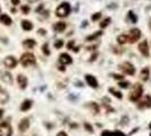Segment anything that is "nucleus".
I'll return each instance as SVG.
<instances>
[{
    "instance_id": "obj_1",
    "label": "nucleus",
    "mask_w": 151,
    "mask_h": 136,
    "mask_svg": "<svg viewBox=\"0 0 151 136\" xmlns=\"http://www.w3.org/2000/svg\"><path fill=\"white\" fill-rule=\"evenodd\" d=\"M142 94H143V87H142L141 84L136 83V84H134V86H133V89H132V91L130 93V100L134 102L139 101L141 99Z\"/></svg>"
},
{
    "instance_id": "obj_2",
    "label": "nucleus",
    "mask_w": 151,
    "mask_h": 136,
    "mask_svg": "<svg viewBox=\"0 0 151 136\" xmlns=\"http://www.w3.org/2000/svg\"><path fill=\"white\" fill-rule=\"evenodd\" d=\"M69 13H70V6L68 2H62L56 9V15L58 17H66L68 16Z\"/></svg>"
},
{
    "instance_id": "obj_3",
    "label": "nucleus",
    "mask_w": 151,
    "mask_h": 136,
    "mask_svg": "<svg viewBox=\"0 0 151 136\" xmlns=\"http://www.w3.org/2000/svg\"><path fill=\"white\" fill-rule=\"evenodd\" d=\"M21 64H22L24 67L34 65V64H35V57H34V55H33V53H30V52L22 55V57H21Z\"/></svg>"
},
{
    "instance_id": "obj_4",
    "label": "nucleus",
    "mask_w": 151,
    "mask_h": 136,
    "mask_svg": "<svg viewBox=\"0 0 151 136\" xmlns=\"http://www.w3.org/2000/svg\"><path fill=\"white\" fill-rule=\"evenodd\" d=\"M11 134H13V129L9 123L7 121L1 123L0 124V136H11Z\"/></svg>"
},
{
    "instance_id": "obj_5",
    "label": "nucleus",
    "mask_w": 151,
    "mask_h": 136,
    "mask_svg": "<svg viewBox=\"0 0 151 136\" xmlns=\"http://www.w3.org/2000/svg\"><path fill=\"white\" fill-rule=\"evenodd\" d=\"M119 69H121L124 74H126V75H134L135 74V68H134V66L131 63H127V61L119 65Z\"/></svg>"
},
{
    "instance_id": "obj_6",
    "label": "nucleus",
    "mask_w": 151,
    "mask_h": 136,
    "mask_svg": "<svg viewBox=\"0 0 151 136\" xmlns=\"http://www.w3.org/2000/svg\"><path fill=\"white\" fill-rule=\"evenodd\" d=\"M127 37H128V42L130 43H135L141 37V31L139 29H133V30L130 31Z\"/></svg>"
},
{
    "instance_id": "obj_7",
    "label": "nucleus",
    "mask_w": 151,
    "mask_h": 136,
    "mask_svg": "<svg viewBox=\"0 0 151 136\" xmlns=\"http://www.w3.org/2000/svg\"><path fill=\"white\" fill-rule=\"evenodd\" d=\"M3 64H5V66H6L7 68H15L16 67V65H17V60H16L15 57H13V56H8V57L5 58Z\"/></svg>"
},
{
    "instance_id": "obj_8",
    "label": "nucleus",
    "mask_w": 151,
    "mask_h": 136,
    "mask_svg": "<svg viewBox=\"0 0 151 136\" xmlns=\"http://www.w3.org/2000/svg\"><path fill=\"white\" fill-rule=\"evenodd\" d=\"M139 50H140V52L144 56V57H149V55H150V52H149V47H148V42L144 40V41H142L140 44H139Z\"/></svg>"
},
{
    "instance_id": "obj_9",
    "label": "nucleus",
    "mask_w": 151,
    "mask_h": 136,
    "mask_svg": "<svg viewBox=\"0 0 151 136\" xmlns=\"http://www.w3.org/2000/svg\"><path fill=\"white\" fill-rule=\"evenodd\" d=\"M29 127H30V120L28 119V118H24V119H22L21 121H19V124H18V129H19V132H26L28 129H29Z\"/></svg>"
},
{
    "instance_id": "obj_10",
    "label": "nucleus",
    "mask_w": 151,
    "mask_h": 136,
    "mask_svg": "<svg viewBox=\"0 0 151 136\" xmlns=\"http://www.w3.org/2000/svg\"><path fill=\"white\" fill-rule=\"evenodd\" d=\"M72 61H73V59L68 53H61L59 56V63L61 65H69V64H72Z\"/></svg>"
},
{
    "instance_id": "obj_11",
    "label": "nucleus",
    "mask_w": 151,
    "mask_h": 136,
    "mask_svg": "<svg viewBox=\"0 0 151 136\" xmlns=\"http://www.w3.org/2000/svg\"><path fill=\"white\" fill-rule=\"evenodd\" d=\"M85 81H87V83L90 85L91 87H93V89L98 87V81L92 75H85Z\"/></svg>"
},
{
    "instance_id": "obj_12",
    "label": "nucleus",
    "mask_w": 151,
    "mask_h": 136,
    "mask_svg": "<svg viewBox=\"0 0 151 136\" xmlns=\"http://www.w3.org/2000/svg\"><path fill=\"white\" fill-rule=\"evenodd\" d=\"M17 83L21 89H25L28 86V78L24 75H18L17 76Z\"/></svg>"
},
{
    "instance_id": "obj_13",
    "label": "nucleus",
    "mask_w": 151,
    "mask_h": 136,
    "mask_svg": "<svg viewBox=\"0 0 151 136\" xmlns=\"http://www.w3.org/2000/svg\"><path fill=\"white\" fill-rule=\"evenodd\" d=\"M139 108H151V97L150 95H146L144 99L140 102Z\"/></svg>"
},
{
    "instance_id": "obj_14",
    "label": "nucleus",
    "mask_w": 151,
    "mask_h": 136,
    "mask_svg": "<svg viewBox=\"0 0 151 136\" xmlns=\"http://www.w3.org/2000/svg\"><path fill=\"white\" fill-rule=\"evenodd\" d=\"M1 79H2L5 83H7V84H11V83H13V77H11V75H10L9 73H7V71L1 73Z\"/></svg>"
},
{
    "instance_id": "obj_15",
    "label": "nucleus",
    "mask_w": 151,
    "mask_h": 136,
    "mask_svg": "<svg viewBox=\"0 0 151 136\" xmlns=\"http://www.w3.org/2000/svg\"><path fill=\"white\" fill-rule=\"evenodd\" d=\"M65 29H66V23H64V22H58V23H56V24L54 25V30H55L57 33L64 32Z\"/></svg>"
},
{
    "instance_id": "obj_16",
    "label": "nucleus",
    "mask_w": 151,
    "mask_h": 136,
    "mask_svg": "<svg viewBox=\"0 0 151 136\" xmlns=\"http://www.w3.org/2000/svg\"><path fill=\"white\" fill-rule=\"evenodd\" d=\"M140 77H141V79L142 81H148L149 79V77H150V70H149V68L146 67L143 68L142 70H141V74H140Z\"/></svg>"
},
{
    "instance_id": "obj_17",
    "label": "nucleus",
    "mask_w": 151,
    "mask_h": 136,
    "mask_svg": "<svg viewBox=\"0 0 151 136\" xmlns=\"http://www.w3.org/2000/svg\"><path fill=\"white\" fill-rule=\"evenodd\" d=\"M0 22L3 24V25H10L11 23H13V21H11V18L7 15V14H2L1 16H0Z\"/></svg>"
},
{
    "instance_id": "obj_18",
    "label": "nucleus",
    "mask_w": 151,
    "mask_h": 136,
    "mask_svg": "<svg viewBox=\"0 0 151 136\" xmlns=\"http://www.w3.org/2000/svg\"><path fill=\"white\" fill-rule=\"evenodd\" d=\"M35 44H36V42H35L34 40H32V39H28V40H25V41L23 42V45H24L25 48H28V49L34 48Z\"/></svg>"
},
{
    "instance_id": "obj_19",
    "label": "nucleus",
    "mask_w": 151,
    "mask_h": 136,
    "mask_svg": "<svg viewBox=\"0 0 151 136\" xmlns=\"http://www.w3.org/2000/svg\"><path fill=\"white\" fill-rule=\"evenodd\" d=\"M32 104H33V102L31 101V100H25L22 103V105H21V110L22 111H28L29 109H31Z\"/></svg>"
},
{
    "instance_id": "obj_20",
    "label": "nucleus",
    "mask_w": 151,
    "mask_h": 136,
    "mask_svg": "<svg viewBox=\"0 0 151 136\" xmlns=\"http://www.w3.org/2000/svg\"><path fill=\"white\" fill-rule=\"evenodd\" d=\"M22 29L24 31H31L33 29V24L31 23L30 21H23L22 22Z\"/></svg>"
},
{
    "instance_id": "obj_21",
    "label": "nucleus",
    "mask_w": 151,
    "mask_h": 136,
    "mask_svg": "<svg viewBox=\"0 0 151 136\" xmlns=\"http://www.w3.org/2000/svg\"><path fill=\"white\" fill-rule=\"evenodd\" d=\"M102 136H125V135H124V133H121L119 131H115V132L107 131V132H103L102 133Z\"/></svg>"
},
{
    "instance_id": "obj_22",
    "label": "nucleus",
    "mask_w": 151,
    "mask_h": 136,
    "mask_svg": "<svg viewBox=\"0 0 151 136\" xmlns=\"http://www.w3.org/2000/svg\"><path fill=\"white\" fill-rule=\"evenodd\" d=\"M117 41H118V43H119V44H125V43H127V42H128V37H127V35H126V34H121V35H118Z\"/></svg>"
},
{
    "instance_id": "obj_23",
    "label": "nucleus",
    "mask_w": 151,
    "mask_h": 136,
    "mask_svg": "<svg viewBox=\"0 0 151 136\" xmlns=\"http://www.w3.org/2000/svg\"><path fill=\"white\" fill-rule=\"evenodd\" d=\"M100 35H102V32H101V31H99V32H97V33H93L92 35L88 36V37H87V40H88V41H93V40L98 39Z\"/></svg>"
},
{
    "instance_id": "obj_24",
    "label": "nucleus",
    "mask_w": 151,
    "mask_h": 136,
    "mask_svg": "<svg viewBox=\"0 0 151 136\" xmlns=\"http://www.w3.org/2000/svg\"><path fill=\"white\" fill-rule=\"evenodd\" d=\"M110 21H111V19H110L109 17H107V18H105V19H103V21H102V22L100 23V27H101V29H105V27H107V26L109 25V23H110Z\"/></svg>"
},
{
    "instance_id": "obj_25",
    "label": "nucleus",
    "mask_w": 151,
    "mask_h": 136,
    "mask_svg": "<svg viewBox=\"0 0 151 136\" xmlns=\"http://www.w3.org/2000/svg\"><path fill=\"white\" fill-rule=\"evenodd\" d=\"M42 51H43V53H44L46 56H49V55H50V50H49V45H48V43H44V44H43V47H42Z\"/></svg>"
},
{
    "instance_id": "obj_26",
    "label": "nucleus",
    "mask_w": 151,
    "mask_h": 136,
    "mask_svg": "<svg viewBox=\"0 0 151 136\" xmlns=\"http://www.w3.org/2000/svg\"><path fill=\"white\" fill-rule=\"evenodd\" d=\"M128 18L131 19V22H132V23H136V21H138L136 16L134 15V13H133V11H128Z\"/></svg>"
},
{
    "instance_id": "obj_27",
    "label": "nucleus",
    "mask_w": 151,
    "mask_h": 136,
    "mask_svg": "<svg viewBox=\"0 0 151 136\" xmlns=\"http://www.w3.org/2000/svg\"><path fill=\"white\" fill-rule=\"evenodd\" d=\"M67 48L68 49H72L73 51H75V52H77L79 50H80V48H74V41H70V42H68V44H67Z\"/></svg>"
},
{
    "instance_id": "obj_28",
    "label": "nucleus",
    "mask_w": 151,
    "mask_h": 136,
    "mask_svg": "<svg viewBox=\"0 0 151 136\" xmlns=\"http://www.w3.org/2000/svg\"><path fill=\"white\" fill-rule=\"evenodd\" d=\"M100 17H101V13H95V14L92 15V21L95 22V21H98Z\"/></svg>"
},
{
    "instance_id": "obj_29",
    "label": "nucleus",
    "mask_w": 151,
    "mask_h": 136,
    "mask_svg": "<svg viewBox=\"0 0 151 136\" xmlns=\"http://www.w3.org/2000/svg\"><path fill=\"white\" fill-rule=\"evenodd\" d=\"M64 45V42L61 41V40H57L56 42H55V48H57V49H59Z\"/></svg>"
},
{
    "instance_id": "obj_30",
    "label": "nucleus",
    "mask_w": 151,
    "mask_h": 136,
    "mask_svg": "<svg viewBox=\"0 0 151 136\" xmlns=\"http://www.w3.org/2000/svg\"><path fill=\"white\" fill-rule=\"evenodd\" d=\"M110 92L115 95V97H117L118 99H121V93H119V92H117V91H115L114 89H110Z\"/></svg>"
},
{
    "instance_id": "obj_31",
    "label": "nucleus",
    "mask_w": 151,
    "mask_h": 136,
    "mask_svg": "<svg viewBox=\"0 0 151 136\" xmlns=\"http://www.w3.org/2000/svg\"><path fill=\"white\" fill-rule=\"evenodd\" d=\"M22 11L24 13V14H29V11H30V7L29 6H22Z\"/></svg>"
},
{
    "instance_id": "obj_32",
    "label": "nucleus",
    "mask_w": 151,
    "mask_h": 136,
    "mask_svg": "<svg viewBox=\"0 0 151 136\" xmlns=\"http://www.w3.org/2000/svg\"><path fill=\"white\" fill-rule=\"evenodd\" d=\"M119 86H121V89H126V87H128V83H127V82H125V83H119Z\"/></svg>"
},
{
    "instance_id": "obj_33",
    "label": "nucleus",
    "mask_w": 151,
    "mask_h": 136,
    "mask_svg": "<svg viewBox=\"0 0 151 136\" xmlns=\"http://www.w3.org/2000/svg\"><path fill=\"white\" fill-rule=\"evenodd\" d=\"M113 77H114V78H116V79H123V78H124V76H121V75H117V74L113 75Z\"/></svg>"
},
{
    "instance_id": "obj_34",
    "label": "nucleus",
    "mask_w": 151,
    "mask_h": 136,
    "mask_svg": "<svg viewBox=\"0 0 151 136\" xmlns=\"http://www.w3.org/2000/svg\"><path fill=\"white\" fill-rule=\"evenodd\" d=\"M38 32H39V34H40V35H46V30H42V29H40Z\"/></svg>"
},
{
    "instance_id": "obj_35",
    "label": "nucleus",
    "mask_w": 151,
    "mask_h": 136,
    "mask_svg": "<svg viewBox=\"0 0 151 136\" xmlns=\"http://www.w3.org/2000/svg\"><path fill=\"white\" fill-rule=\"evenodd\" d=\"M11 3H13L14 6H16V5H19V0H11Z\"/></svg>"
},
{
    "instance_id": "obj_36",
    "label": "nucleus",
    "mask_w": 151,
    "mask_h": 136,
    "mask_svg": "<svg viewBox=\"0 0 151 136\" xmlns=\"http://www.w3.org/2000/svg\"><path fill=\"white\" fill-rule=\"evenodd\" d=\"M57 136H67V134L65 133V132H60V133H58Z\"/></svg>"
},
{
    "instance_id": "obj_37",
    "label": "nucleus",
    "mask_w": 151,
    "mask_h": 136,
    "mask_svg": "<svg viewBox=\"0 0 151 136\" xmlns=\"http://www.w3.org/2000/svg\"><path fill=\"white\" fill-rule=\"evenodd\" d=\"M41 9H43V5H41V6H39V7H38V8H36V11H38V13H39V11H40V10H41Z\"/></svg>"
},
{
    "instance_id": "obj_38",
    "label": "nucleus",
    "mask_w": 151,
    "mask_h": 136,
    "mask_svg": "<svg viewBox=\"0 0 151 136\" xmlns=\"http://www.w3.org/2000/svg\"><path fill=\"white\" fill-rule=\"evenodd\" d=\"M2 115H3V110H2V109H0V118L2 117Z\"/></svg>"
},
{
    "instance_id": "obj_39",
    "label": "nucleus",
    "mask_w": 151,
    "mask_h": 136,
    "mask_svg": "<svg viewBox=\"0 0 151 136\" xmlns=\"http://www.w3.org/2000/svg\"><path fill=\"white\" fill-rule=\"evenodd\" d=\"M28 1H29V2H36L38 0H28Z\"/></svg>"
},
{
    "instance_id": "obj_40",
    "label": "nucleus",
    "mask_w": 151,
    "mask_h": 136,
    "mask_svg": "<svg viewBox=\"0 0 151 136\" xmlns=\"http://www.w3.org/2000/svg\"><path fill=\"white\" fill-rule=\"evenodd\" d=\"M149 26H150V29H151V18H150V22H149Z\"/></svg>"
},
{
    "instance_id": "obj_41",
    "label": "nucleus",
    "mask_w": 151,
    "mask_h": 136,
    "mask_svg": "<svg viewBox=\"0 0 151 136\" xmlns=\"http://www.w3.org/2000/svg\"><path fill=\"white\" fill-rule=\"evenodd\" d=\"M0 92H1V87H0Z\"/></svg>"
},
{
    "instance_id": "obj_42",
    "label": "nucleus",
    "mask_w": 151,
    "mask_h": 136,
    "mask_svg": "<svg viewBox=\"0 0 151 136\" xmlns=\"http://www.w3.org/2000/svg\"><path fill=\"white\" fill-rule=\"evenodd\" d=\"M150 128H151V124H150Z\"/></svg>"
}]
</instances>
